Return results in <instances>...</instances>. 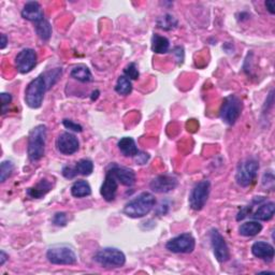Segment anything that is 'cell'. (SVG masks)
<instances>
[{
  "instance_id": "cell-1",
  "label": "cell",
  "mask_w": 275,
  "mask_h": 275,
  "mask_svg": "<svg viewBox=\"0 0 275 275\" xmlns=\"http://www.w3.org/2000/svg\"><path fill=\"white\" fill-rule=\"evenodd\" d=\"M62 73L61 68H55L42 73L31 81L25 90L26 105L31 109H39L42 106L46 90L56 83Z\"/></svg>"
},
{
  "instance_id": "cell-2",
  "label": "cell",
  "mask_w": 275,
  "mask_h": 275,
  "mask_svg": "<svg viewBox=\"0 0 275 275\" xmlns=\"http://www.w3.org/2000/svg\"><path fill=\"white\" fill-rule=\"evenodd\" d=\"M155 204V196L148 192H144L126 203L124 213L130 218H142L150 213Z\"/></svg>"
},
{
  "instance_id": "cell-3",
  "label": "cell",
  "mask_w": 275,
  "mask_h": 275,
  "mask_svg": "<svg viewBox=\"0 0 275 275\" xmlns=\"http://www.w3.org/2000/svg\"><path fill=\"white\" fill-rule=\"evenodd\" d=\"M46 137H48V128L45 125H38L31 129L27 144V154L30 161H39L44 156Z\"/></svg>"
},
{
  "instance_id": "cell-4",
  "label": "cell",
  "mask_w": 275,
  "mask_h": 275,
  "mask_svg": "<svg viewBox=\"0 0 275 275\" xmlns=\"http://www.w3.org/2000/svg\"><path fill=\"white\" fill-rule=\"evenodd\" d=\"M243 110L242 100L235 95L227 96L219 110V116L224 123L227 125H234L235 122L239 120Z\"/></svg>"
},
{
  "instance_id": "cell-5",
  "label": "cell",
  "mask_w": 275,
  "mask_h": 275,
  "mask_svg": "<svg viewBox=\"0 0 275 275\" xmlns=\"http://www.w3.org/2000/svg\"><path fill=\"white\" fill-rule=\"evenodd\" d=\"M259 162L255 158H247L239 163L235 180L241 187H248L255 182L258 174Z\"/></svg>"
},
{
  "instance_id": "cell-6",
  "label": "cell",
  "mask_w": 275,
  "mask_h": 275,
  "mask_svg": "<svg viewBox=\"0 0 275 275\" xmlns=\"http://www.w3.org/2000/svg\"><path fill=\"white\" fill-rule=\"evenodd\" d=\"M95 261L106 268H121L126 263V256L123 251L115 247H105L98 250Z\"/></svg>"
},
{
  "instance_id": "cell-7",
  "label": "cell",
  "mask_w": 275,
  "mask_h": 275,
  "mask_svg": "<svg viewBox=\"0 0 275 275\" xmlns=\"http://www.w3.org/2000/svg\"><path fill=\"white\" fill-rule=\"evenodd\" d=\"M46 258L53 264L70 265L77 261L76 254L72 247L68 245H54L46 251Z\"/></svg>"
},
{
  "instance_id": "cell-8",
  "label": "cell",
  "mask_w": 275,
  "mask_h": 275,
  "mask_svg": "<svg viewBox=\"0 0 275 275\" xmlns=\"http://www.w3.org/2000/svg\"><path fill=\"white\" fill-rule=\"evenodd\" d=\"M196 247V240L190 232L172 238L166 243V248L173 254H191Z\"/></svg>"
},
{
  "instance_id": "cell-9",
  "label": "cell",
  "mask_w": 275,
  "mask_h": 275,
  "mask_svg": "<svg viewBox=\"0 0 275 275\" xmlns=\"http://www.w3.org/2000/svg\"><path fill=\"white\" fill-rule=\"evenodd\" d=\"M211 192V183L208 179H203L197 183L190 195V206L194 211H201L208 202Z\"/></svg>"
},
{
  "instance_id": "cell-10",
  "label": "cell",
  "mask_w": 275,
  "mask_h": 275,
  "mask_svg": "<svg viewBox=\"0 0 275 275\" xmlns=\"http://www.w3.org/2000/svg\"><path fill=\"white\" fill-rule=\"evenodd\" d=\"M210 240L212 248H213V253L216 258V260L221 263H224L230 259V250L228 247L226 240L215 228H213L210 231Z\"/></svg>"
},
{
  "instance_id": "cell-11",
  "label": "cell",
  "mask_w": 275,
  "mask_h": 275,
  "mask_svg": "<svg viewBox=\"0 0 275 275\" xmlns=\"http://www.w3.org/2000/svg\"><path fill=\"white\" fill-rule=\"evenodd\" d=\"M37 65V53L33 49L22 50L15 57V67L20 73H28Z\"/></svg>"
},
{
  "instance_id": "cell-12",
  "label": "cell",
  "mask_w": 275,
  "mask_h": 275,
  "mask_svg": "<svg viewBox=\"0 0 275 275\" xmlns=\"http://www.w3.org/2000/svg\"><path fill=\"white\" fill-rule=\"evenodd\" d=\"M56 148L57 151L66 156L73 155L80 148V142L77 138L71 132H62L58 136L56 140Z\"/></svg>"
},
{
  "instance_id": "cell-13",
  "label": "cell",
  "mask_w": 275,
  "mask_h": 275,
  "mask_svg": "<svg viewBox=\"0 0 275 275\" xmlns=\"http://www.w3.org/2000/svg\"><path fill=\"white\" fill-rule=\"evenodd\" d=\"M178 185V180L175 176L169 174H161L156 176L150 183V188L157 194H167L174 191Z\"/></svg>"
},
{
  "instance_id": "cell-14",
  "label": "cell",
  "mask_w": 275,
  "mask_h": 275,
  "mask_svg": "<svg viewBox=\"0 0 275 275\" xmlns=\"http://www.w3.org/2000/svg\"><path fill=\"white\" fill-rule=\"evenodd\" d=\"M119 184H120L119 180L116 179V177L112 173V171L108 170L107 173H106L104 183H102L101 188H100L101 197L108 202L114 201V199L116 197L117 188H119Z\"/></svg>"
},
{
  "instance_id": "cell-15",
  "label": "cell",
  "mask_w": 275,
  "mask_h": 275,
  "mask_svg": "<svg viewBox=\"0 0 275 275\" xmlns=\"http://www.w3.org/2000/svg\"><path fill=\"white\" fill-rule=\"evenodd\" d=\"M109 170L112 171V173L114 174L116 179L119 180L120 184L127 187H131L132 185H135L136 173L132 169L121 167L119 164H112Z\"/></svg>"
},
{
  "instance_id": "cell-16",
  "label": "cell",
  "mask_w": 275,
  "mask_h": 275,
  "mask_svg": "<svg viewBox=\"0 0 275 275\" xmlns=\"http://www.w3.org/2000/svg\"><path fill=\"white\" fill-rule=\"evenodd\" d=\"M22 18L29 22L39 23L44 20V12L41 5L37 2H28L22 10Z\"/></svg>"
},
{
  "instance_id": "cell-17",
  "label": "cell",
  "mask_w": 275,
  "mask_h": 275,
  "mask_svg": "<svg viewBox=\"0 0 275 275\" xmlns=\"http://www.w3.org/2000/svg\"><path fill=\"white\" fill-rule=\"evenodd\" d=\"M251 254L256 258L262 259L264 261H272L274 258V247L268 242L257 241L251 246Z\"/></svg>"
},
{
  "instance_id": "cell-18",
  "label": "cell",
  "mask_w": 275,
  "mask_h": 275,
  "mask_svg": "<svg viewBox=\"0 0 275 275\" xmlns=\"http://www.w3.org/2000/svg\"><path fill=\"white\" fill-rule=\"evenodd\" d=\"M51 190H52V183L49 179L42 178L40 179V182L37 183L35 186L27 188L26 194L28 197L33 199H41Z\"/></svg>"
},
{
  "instance_id": "cell-19",
  "label": "cell",
  "mask_w": 275,
  "mask_h": 275,
  "mask_svg": "<svg viewBox=\"0 0 275 275\" xmlns=\"http://www.w3.org/2000/svg\"><path fill=\"white\" fill-rule=\"evenodd\" d=\"M275 213V203L273 201L265 202L261 206H259L258 209L253 213V217L257 221L268 222L273 218Z\"/></svg>"
},
{
  "instance_id": "cell-20",
  "label": "cell",
  "mask_w": 275,
  "mask_h": 275,
  "mask_svg": "<svg viewBox=\"0 0 275 275\" xmlns=\"http://www.w3.org/2000/svg\"><path fill=\"white\" fill-rule=\"evenodd\" d=\"M117 146L125 157H135L139 153L136 141L130 137L122 138L117 143Z\"/></svg>"
},
{
  "instance_id": "cell-21",
  "label": "cell",
  "mask_w": 275,
  "mask_h": 275,
  "mask_svg": "<svg viewBox=\"0 0 275 275\" xmlns=\"http://www.w3.org/2000/svg\"><path fill=\"white\" fill-rule=\"evenodd\" d=\"M261 230H262V225L256 221L246 222L239 227V233L242 235V237H246V238L255 237V235L260 233Z\"/></svg>"
},
{
  "instance_id": "cell-22",
  "label": "cell",
  "mask_w": 275,
  "mask_h": 275,
  "mask_svg": "<svg viewBox=\"0 0 275 275\" xmlns=\"http://www.w3.org/2000/svg\"><path fill=\"white\" fill-rule=\"evenodd\" d=\"M170 50L169 39L160 36L158 34H154L152 37V51L156 54H166Z\"/></svg>"
},
{
  "instance_id": "cell-23",
  "label": "cell",
  "mask_w": 275,
  "mask_h": 275,
  "mask_svg": "<svg viewBox=\"0 0 275 275\" xmlns=\"http://www.w3.org/2000/svg\"><path fill=\"white\" fill-rule=\"evenodd\" d=\"M71 195L75 198L88 197L91 195V187L86 180L78 179L71 186Z\"/></svg>"
},
{
  "instance_id": "cell-24",
  "label": "cell",
  "mask_w": 275,
  "mask_h": 275,
  "mask_svg": "<svg viewBox=\"0 0 275 275\" xmlns=\"http://www.w3.org/2000/svg\"><path fill=\"white\" fill-rule=\"evenodd\" d=\"M70 76L73 77L74 80L82 82V83H88L93 81V75L90 70L88 67H86L85 65H77L75 66L71 72H70Z\"/></svg>"
},
{
  "instance_id": "cell-25",
  "label": "cell",
  "mask_w": 275,
  "mask_h": 275,
  "mask_svg": "<svg viewBox=\"0 0 275 275\" xmlns=\"http://www.w3.org/2000/svg\"><path fill=\"white\" fill-rule=\"evenodd\" d=\"M157 26L158 28L164 30V31H171L177 27L178 25V21L175 17H173L172 14H163L160 18L157 20Z\"/></svg>"
},
{
  "instance_id": "cell-26",
  "label": "cell",
  "mask_w": 275,
  "mask_h": 275,
  "mask_svg": "<svg viewBox=\"0 0 275 275\" xmlns=\"http://www.w3.org/2000/svg\"><path fill=\"white\" fill-rule=\"evenodd\" d=\"M36 33L39 36V38L43 41H49L52 36V26L50 22L48 21H41L36 24Z\"/></svg>"
},
{
  "instance_id": "cell-27",
  "label": "cell",
  "mask_w": 275,
  "mask_h": 275,
  "mask_svg": "<svg viewBox=\"0 0 275 275\" xmlns=\"http://www.w3.org/2000/svg\"><path fill=\"white\" fill-rule=\"evenodd\" d=\"M115 91L122 96H127L132 91L131 81L127 76L121 75L115 85Z\"/></svg>"
},
{
  "instance_id": "cell-28",
  "label": "cell",
  "mask_w": 275,
  "mask_h": 275,
  "mask_svg": "<svg viewBox=\"0 0 275 275\" xmlns=\"http://www.w3.org/2000/svg\"><path fill=\"white\" fill-rule=\"evenodd\" d=\"M77 174H81L84 176H88L93 173L94 171V162L90 159H81L78 160L74 166Z\"/></svg>"
},
{
  "instance_id": "cell-29",
  "label": "cell",
  "mask_w": 275,
  "mask_h": 275,
  "mask_svg": "<svg viewBox=\"0 0 275 275\" xmlns=\"http://www.w3.org/2000/svg\"><path fill=\"white\" fill-rule=\"evenodd\" d=\"M14 171V163L11 160H5L0 164V182L5 183Z\"/></svg>"
},
{
  "instance_id": "cell-30",
  "label": "cell",
  "mask_w": 275,
  "mask_h": 275,
  "mask_svg": "<svg viewBox=\"0 0 275 275\" xmlns=\"http://www.w3.org/2000/svg\"><path fill=\"white\" fill-rule=\"evenodd\" d=\"M124 73H125V76H127L129 80L130 78L131 80H138L139 76H140L139 69L135 62H130L129 65L126 66L124 69Z\"/></svg>"
},
{
  "instance_id": "cell-31",
  "label": "cell",
  "mask_w": 275,
  "mask_h": 275,
  "mask_svg": "<svg viewBox=\"0 0 275 275\" xmlns=\"http://www.w3.org/2000/svg\"><path fill=\"white\" fill-rule=\"evenodd\" d=\"M67 221L68 218L64 212H58V213L55 214L53 217V224L58 227H65L67 225Z\"/></svg>"
},
{
  "instance_id": "cell-32",
  "label": "cell",
  "mask_w": 275,
  "mask_h": 275,
  "mask_svg": "<svg viewBox=\"0 0 275 275\" xmlns=\"http://www.w3.org/2000/svg\"><path fill=\"white\" fill-rule=\"evenodd\" d=\"M62 125H64L67 129L72 130L74 132H82L83 131L82 126L80 124H77V123L71 121V120L65 119L64 121H62Z\"/></svg>"
},
{
  "instance_id": "cell-33",
  "label": "cell",
  "mask_w": 275,
  "mask_h": 275,
  "mask_svg": "<svg viewBox=\"0 0 275 275\" xmlns=\"http://www.w3.org/2000/svg\"><path fill=\"white\" fill-rule=\"evenodd\" d=\"M172 54L175 56V60L177 62V65H182L184 62V57H185V53L184 49L182 46H175V48L172 50Z\"/></svg>"
},
{
  "instance_id": "cell-34",
  "label": "cell",
  "mask_w": 275,
  "mask_h": 275,
  "mask_svg": "<svg viewBox=\"0 0 275 275\" xmlns=\"http://www.w3.org/2000/svg\"><path fill=\"white\" fill-rule=\"evenodd\" d=\"M61 173H62V175H64L68 179L74 178L77 175V172H76L75 168L72 167V166H65L64 168H62Z\"/></svg>"
},
{
  "instance_id": "cell-35",
  "label": "cell",
  "mask_w": 275,
  "mask_h": 275,
  "mask_svg": "<svg viewBox=\"0 0 275 275\" xmlns=\"http://www.w3.org/2000/svg\"><path fill=\"white\" fill-rule=\"evenodd\" d=\"M12 102V96L10 94L3 93L2 94V104H3V114H6L8 111V107L10 106Z\"/></svg>"
},
{
  "instance_id": "cell-36",
  "label": "cell",
  "mask_w": 275,
  "mask_h": 275,
  "mask_svg": "<svg viewBox=\"0 0 275 275\" xmlns=\"http://www.w3.org/2000/svg\"><path fill=\"white\" fill-rule=\"evenodd\" d=\"M133 158H135V160H136L137 163H139V164H145L148 161V159H150V155H148L147 153L140 152L139 151V153L135 157H133Z\"/></svg>"
},
{
  "instance_id": "cell-37",
  "label": "cell",
  "mask_w": 275,
  "mask_h": 275,
  "mask_svg": "<svg viewBox=\"0 0 275 275\" xmlns=\"http://www.w3.org/2000/svg\"><path fill=\"white\" fill-rule=\"evenodd\" d=\"M251 210H253V204H250V206H247V207L243 208V209L239 212V213H238L237 221L240 222V221H242V219H244V218L250 213Z\"/></svg>"
},
{
  "instance_id": "cell-38",
  "label": "cell",
  "mask_w": 275,
  "mask_h": 275,
  "mask_svg": "<svg viewBox=\"0 0 275 275\" xmlns=\"http://www.w3.org/2000/svg\"><path fill=\"white\" fill-rule=\"evenodd\" d=\"M264 6L270 14L273 15L275 13V3L273 2V0H268V2H265Z\"/></svg>"
},
{
  "instance_id": "cell-39",
  "label": "cell",
  "mask_w": 275,
  "mask_h": 275,
  "mask_svg": "<svg viewBox=\"0 0 275 275\" xmlns=\"http://www.w3.org/2000/svg\"><path fill=\"white\" fill-rule=\"evenodd\" d=\"M8 259H9V256H8L4 250L0 251V265H4L6 263V261L8 260Z\"/></svg>"
},
{
  "instance_id": "cell-40",
  "label": "cell",
  "mask_w": 275,
  "mask_h": 275,
  "mask_svg": "<svg viewBox=\"0 0 275 275\" xmlns=\"http://www.w3.org/2000/svg\"><path fill=\"white\" fill-rule=\"evenodd\" d=\"M7 43H8L7 36L6 35H2V46H0V48H2V50H4L6 48Z\"/></svg>"
}]
</instances>
